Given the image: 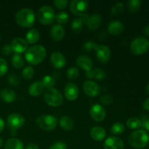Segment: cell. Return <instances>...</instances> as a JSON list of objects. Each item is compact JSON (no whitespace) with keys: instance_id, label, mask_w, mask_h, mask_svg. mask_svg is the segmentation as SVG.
<instances>
[{"instance_id":"cell-1","label":"cell","mask_w":149,"mask_h":149,"mask_svg":"<svg viewBox=\"0 0 149 149\" xmlns=\"http://www.w3.org/2000/svg\"><path fill=\"white\" fill-rule=\"evenodd\" d=\"M46 49L41 45L30 47L25 52L26 61L32 65H36L41 63L46 58Z\"/></svg>"},{"instance_id":"cell-2","label":"cell","mask_w":149,"mask_h":149,"mask_svg":"<svg viewBox=\"0 0 149 149\" xmlns=\"http://www.w3.org/2000/svg\"><path fill=\"white\" fill-rule=\"evenodd\" d=\"M34 12L29 8H23L18 10L15 15V21L20 26L24 28H31L34 25Z\"/></svg>"},{"instance_id":"cell-3","label":"cell","mask_w":149,"mask_h":149,"mask_svg":"<svg viewBox=\"0 0 149 149\" xmlns=\"http://www.w3.org/2000/svg\"><path fill=\"white\" fill-rule=\"evenodd\" d=\"M128 142L135 148H145L149 143V135L143 130H137L130 135Z\"/></svg>"},{"instance_id":"cell-4","label":"cell","mask_w":149,"mask_h":149,"mask_svg":"<svg viewBox=\"0 0 149 149\" xmlns=\"http://www.w3.org/2000/svg\"><path fill=\"white\" fill-rule=\"evenodd\" d=\"M45 102L51 107H58L63 103V97L62 94L55 88H49L45 91L44 95Z\"/></svg>"},{"instance_id":"cell-5","label":"cell","mask_w":149,"mask_h":149,"mask_svg":"<svg viewBox=\"0 0 149 149\" xmlns=\"http://www.w3.org/2000/svg\"><path fill=\"white\" fill-rule=\"evenodd\" d=\"M37 17L42 25L48 26L52 24L55 20V10L51 6L44 5L37 12Z\"/></svg>"},{"instance_id":"cell-6","label":"cell","mask_w":149,"mask_h":149,"mask_svg":"<svg viewBox=\"0 0 149 149\" xmlns=\"http://www.w3.org/2000/svg\"><path fill=\"white\" fill-rule=\"evenodd\" d=\"M36 124L43 130L52 131L58 125V119L53 115L42 114L36 119Z\"/></svg>"},{"instance_id":"cell-7","label":"cell","mask_w":149,"mask_h":149,"mask_svg":"<svg viewBox=\"0 0 149 149\" xmlns=\"http://www.w3.org/2000/svg\"><path fill=\"white\" fill-rule=\"evenodd\" d=\"M149 49V41L146 38L138 36L135 38L130 43V50L137 55H143Z\"/></svg>"},{"instance_id":"cell-8","label":"cell","mask_w":149,"mask_h":149,"mask_svg":"<svg viewBox=\"0 0 149 149\" xmlns=\"http://www.w3.org/2000/svg\"><path fill=\"white\" fill-rule=\"evenodd\" d=\"M89 7V2L85 0H73L70 3V10L74 15L81 16L85 14Z\"/></svg>"},{"instance_id":"cell-9","label":"cell","mask_w":149,"mask_h":149,"mask_svg":"<svg viewBox=\"0 0 149 149\" xmlns=\"http://www.w3.org/2000/svg\"><path fill=\"white\" fill-rule=\"evenodd\" d=\"M7 126L12 130H16L24 125L25 118L20 113H11L7 119Z\"/></svg>"},{"instance_id":"cell-10","label":"cell","mask_w":149,"mask_h":149,"mask_svg":"<svg viewBox=\"0 0 149 149\" xmlns=\"http://www.w3.org/2000/svg\"><path fill=\"white\" fill-rule=\"evenodd\" d=\"M90 114L92 119L97 122H102L105 119L106 116V112L104 108L100 104H94L90 109Z\"/></svg>"},{"instance_id":"cell-11","label":"cell","mask_w":149,"mask_h":149,"mask_svg":"<svg viewBox=\"0 0 149 149\" xmlns=\"http://www.w3.org/2000/svg\"><path fill=\"white\" fill-rule=\"evenodd\" d=\"M83 90L84 93L89 97H96L100 93V86L92 80H87L84 81L83 84Z\"/></svg>"},{"instance_id":"cell-12","label":"cell","mask_w":149,"mask_h":149,"mask_svg":"<svg viewBox=\"0 0 149 149\" xmlns=\"http://www.w3.org/2000/svg\"><path fill=\"white\" fill-rule=\"evenodd\" d=\"M96 56L97 60L102 63L109 62L111 58V49L106 45H97L95 47Z\"/></svg>"},{"instance_id":"cell-13","label":"cell","mask_w":149,"mask_h":149,"mask_svg":"<svg viewBox=\"0 0 149 149\" xmlns=\"http://www.w3.org/2000/svg\"><path fill=\"white\" fill-rule=\"evenodd\" d=\"M10 46L13 52L18 55L26 52L28 49L27 42L22 38H15L13 39L10 44Z\"/></svg>"},{"instance_id":"cell-14","label":"cell","mask_w":149,"mask_h":149,"mask_svg":"<svg viewBox=\"0 0 149 149\" xmlns=\"http://www.w3.org/2000/svg\"><path fill=\"white\" fill-rule=\"evenodd\" d=\"M79 91L77 84L74 83H68L64 88V95L70 101L77 100L79 97Z\"/></svg>"},{"instance_id":"cell-15","label":"cell","mask_w":149,"mask_h":149,"mask_svg":"<svg viewBox=\"0 0 149 149\" xmlns=\"http://www.w3.org/2000/svg\"><path fill=\"white\" fill-rule=\"evenodd\" d=\"M104 149H124L125 144L123 141L115 136L109 137L103 143Z\"/></svg>"},{"instance_id":"cell-16","label":"cell","mask_w":149,"mask_h":149,"mask_svg":"<svg viewBox=\"0 0 149 149\" xmlns=\"http://www.w3.org/2000/svg\"><path fill=\"white\" fill-rule=\"evenodd\" d=\"M50 62L53 67L56 69L63 68L66 63L65 57L61 52L55 51L52 52L50 56Z\"/></svg>"},{"instance_id":"cell-17","label":"cell","mask_w":149,"mask_h":149,"mask_svg":"<svg viewBox=\"0 0 149 149\" xmlns=\"http://www.w3.org/2000/svg\"><path fill=\"white\" fill-rule=\"evenodd\" d=\"M50 36L54 41L59 42L65 36V29L60 24L53 25L50 29Z\"/></svg>"},{"instance_id":"cell-18","label":"cell","mask_w":149,"mask_h":149,"mask_svg":"<svg viewBox=\"0 0 149 149\" xmlns=\"http://www.w3.org/2000/svg\"><path fill=\"white\" fill-rule=\"evenodd\" d=\"M77 63L79 67L85 71L92 70L93 66V61L87 55H80L77 58Z\"/></svg>"},{"instance_id":"cell-19","label":"cell","mask_w":149,"mask_h":149,"mask_svg":"<svg viewBox=\"0 0 149 149\" xmlns=\"http://www.w3.org/2000/svg\"><path fill=\"white\" fill-rule=\"evenodd\" d=\"M124 31L123 23L119 20L112 21L108 25V31L112 36H118Z\"/></svg>"},{"instance_id":"cell-20","label":"cell","mask_w":149,"mask_h":149,"mask_svg":"<svg viewBox=\"0 0 149 149\" xmlns=\"http://www.w3.org/2000/svg\"><path fill=\"white\" fill-rule=\"evenodd\" d=\"M90 137L95 141H102L106 136V131L103 127L95 126L90 130Z\"/></svg>"},{"instance_id":"cell-21","label":"cell","mask_w":149,"mask_h":149,"mask_svg":"<svg viewBox=\"0 0 149 149\" xmlns=\"http://www.w3.org/2000/svg\"><path fill=\"white\" fill-rule=\"evenodd\" d=\"M102 22V17L99 14H93L89 16L86 24L90 30L94 31L100 26Z\"/></svg>"},{"instance_id":"cell-22","label":"cell","mask_w":149,"mask_h":149,"mask_svg":"<svg viewBox=\"0 0 149 149\" xmlns=\"http://www.w3.org/2000/svg\"><path fill=\"white\" fill-rule=\"evenodd\" d=\"M0 99L5 103H13L16 100V93L10 89H2L0 90Z\"/></svg>"},{"instance_id":"cell-23","label":"cell","mask_w":149,"mask_h":149,"mask_svg":"<svg viewBox=\"0 0 149 149\" xmlns=\"http://www.w3.org/2000/svg\"><path fill=\"white\" fill-rule=\"evenodd\" d=\"M44 90H45V87H44L42 81H36L35 82L32 83L29 87V93L30 95L33 96V97H36L43 93Z\"/></svg>"},{"instance_id":"cell-24","label":"cell","mask_w":149,"mask_h":149,"mask_svg":"<svg viewBox=\"0 0 149 149\" xmlns=\"http://www.w3.org/2000/svg\"><path fill=\"white\" fill-rule=\"evenodd\" d=\"M86 77L89 79H95L97 80H103L106 79V74L102 68H95L86 71Z\"/></svg>"},{"instance_id":"cell-25","label":"cell","mask_w":149,"mask_h":149,"mask_svg":"<svg viewBox=\"0 0 149 149\" xmlns=\"http://www.w3.org/2000/svg\"><path fill=\"white\" fill-rule=\"evenodd\" d=\"M40 34L37 29H31L26 33V41L30 45H34L39 41Z\"/></svg>"},{"instance_id":"cell-26","label":"cell","mask_w":149,"mask_h":149,"mask_svg":"<svg viewBox=\"0 0 149 149\" xmlns=\"http://www.w3.org/2000/svg\"><path fill=\"white\" fill-rule=\"evenodd\" d=\"M4 149H23V143L17 138H10L5 142Z\"/></svg>"},{"instance_id":"cell-27","label":"cell","mask_w":149,"mask_h":149,"mask_svg":"<svg viewBox=\"0 0 149 149\" xmlns=\"http://www.w3.org/2000/svg\"><path fill=\"white\" fill-rule=\"evenodd\" d=\"M59 124L63 130L66 131L72 130L74 127V121L68 116H63L60 119Z\"/></svg>"},{"instance_id":"cell-28","label":"cell","mask_w":149,"mask_h":149,"mask_svg":"<svg viewBox=\"0 0 149 149\" xmlns=\"http://www.w3.org/2000/svg\"><path fill=\"white\" fill-rule=\"evenodd\" d=\"M143 125V122L136 117L130 118L127 121V127L130 130H139Z\"/></svg>"},{"instance_id":"cell-29","label":"cell","mask_w":149,"mask_h":149,"mask_svg":"<svg viewBox=\"0 0 149 149\" xmlns=\"http://www.w3.org/2000/svg\"><path fill=\"white\" fill-rule=\"evenodd\" d=\"M125 130V127L122 122H116L113 124V125L111 127V132L113 135H122Z\"/></svg>"},{"instance_id":"cell-30","label":"cell","mask_w":149,"mask_h":149,"mask_svg":"<svg viewBox=\"0 0 149 149\" xmlns=\"http://www.w3.org/2000/svg\"><path fill=\"white\" fill-rule=\"evenodd\" d=\"M12 65L15 68H21L24 65V60L22 56L18 54H15L11 59Z\"/></svg>"},{"instance_id":"cell-31","label":"cell","mask_w":149,"mask_h":149,"mask_svg":"<svg viewBox=\"0 0 149 149\" xmlns=\"http://www.w3.org/2000/svg\"><path fill=\"white\" fill-rule=\"evenodd\" d=\"M141 1L140 0H130L127 2V9L130 13H135L140 10Z\"/></svg>"},{"instance_id":"cell-32","label":"cell","mask_w":149,"mask_h":149,"mask_svg":"<svg viewBox=\"0 0 149 149\" xmlns=\"http://www.w3.org/2000/svg\"><path fill=\"white\" fill-rule=\"evenodd\" d=\"M83 21L80 17L74 19L71 23V29L74 33H79L83 28Z\"/></svg>"},{"instance_id":"cell-33","label":"cell","mask_w":149,"mask_h":149,"mask_svg":"<svg viewBox=\"0 0 149 149\" xmlns=\"http://www.w3.org/2000/svg\"><path fill=\"white\" fill-rule=\"evenodd\" d=\"M55 20L60 25L65 24L69 20V15L64 11L59 12L55 15Z\"/></svg>"},{"instance_id":"cell-34","label":"cell","mask_w":149,"mask_h":149,"mask_svg":"<svg viewBox=\"0 0 149 149\" xmlns=\"http://www.w3.org/2000/svg\"><path fill=\"white\" fill-rule=\"evenodd\" d=\"M42 83L43 84L44 87L46 88H52L55 84V79L52 77V76L46 75L42 79Z\"/></svg>"},{"instance_id":"cell-35","label":"cell","mask_w":149,"mask_h":149,"mask_svg":"<svg viewBox=\"0 0 149 149\" xmlns=\"http://www.w3.org/2000/svg\"><path fill=\"white\" fill-rule=\"evenodd\" d=\"M34 75V70L31 66H27L22 71V77L26 80L31 79Z\"/></svg>"},{"instance_id":"cell-36","label":"cell","mask_w":149,"mask_h":149,"mask_svg":"<svg viewBox=\"0 0 149 149\" xmlns=\"http://www.w3.org/2000/svg\"><path fill=\"white\" fill-rule=\"evenodd\" d=\"M124 11V4L122 2H118L113 5L111 9V14L113 16H118Z\"/></svg>"},{"instance_id":"cell-37","label":"cell","mask_w":149,"mask_h":149,"mask_svg":"<svg viewBox=\"0 0 149 149\" xmlns=\"http://www.w3.org/2000/svg\"><path fill=\"white\" fill-rule=\"evenodd\" d=\"M79 71L76 67H71L68 68L66 72L67 77L71 80L76 79L79 77Z\"/></svg>"},{"instance_id":"cell-38","label":"cell","mask_w":149,"mask_h":149,"mask_svg":"<svg viewBox=\"0 0 149 149\" xmlns=\"http://www.w3.org/2000/svg\"><path fill=\"white\" fill-rule=\"evenodd\" d=\"M7 81L8 83L12 86H17L20 84V79L17 74H11L7 77Z\"/></svg>"},{"instance_id":"cell-39","label":"cell","mask_w":149,"mask_h":149,"mask_svg":"<svg viewBox=\"0 0 149 149\" xmlns=\"http://www.w3.org/2000/svg\"><path fill=\"white\" fill-rule=\"evenodd\" d=\"M8 70L7 61L3 58H0V77H3L5 75Z\"/></svg>"},{"instance_id":"cell-40","label":"cell","mask_w":149,"mask_h":149,"mask_svg":"<svg viewBox=\"0 0 149 149\" xmlns=\"http://www.w3.org/2000/svg\"><path fill=\"white\" fill-rule=\"evenodd\" d=\"M97 45L95 42H93V41H88V42H85L84 44V45H83V49H84V50L87 51V52H90L92 50H95Z\"/></svg>"},{"instance_id":"cell-41","label":"cell","mask_w":149,"mask_h":149,"mask_svg":"<svg viewBox=\"0 0 149 149\" xmlns=\"http://www.w3.org/2000/svg\"><path fill=\"white\" fill-rule=\"evenodd\" d=\"M68 0H55L54 1V5L58 10H63L68 6Z\"/></svg>"},{"instance_id":"cell-42","label":"cell","mask_w":149,"mask_h":149,"mask_svg":"<svg viewBox=\"0 0 149 149\" xmlns=\"http://www.w3.org/2000/svg\"><path fill=\"white\" fill-rule=\"evenodd\" d=\"M48 149H68L67 145L62 141H57L52 143Z\"/></svg>"},{"instance_id":"cell-43","label":"cell","mask_w":149,"mask_h":149,"mask_svg":"<svg viewBox=\"0 0 149 149\" xmlns=\"http://www.w3.org/2000/svg\"><path fill=\"white\" fill-rule=\"evenodd\" d=\"M113 97L111 95H106L103 96V97L100 98V101L103 104L106 105V106H109V105L113 103Z\"/></svg>"},{"instance_id":"cell-44","label":"cell","mask_w":149,"mask_h":149,"mask_svg":"<svg viewBox=\"0 0 149 149\" xmlns=\"http://www.w3.org/2000/svg\"><path fill=\"white\" fill-rule=\"evenodd\" d=\"M1 52L5 55H10L11 52H13L10 45H4V46L2 47V48H1Z\"/></svg>"},{"instance_id":"cell-45","label":"cell","mask_w":149,"mask_h":149,"mask_svg":"<svg viewBox=\"0 0 149 149\" xmlns=\"http://www.w3.org/2000/svg\"><path fill=\"white\" fill-rule=\"evenodd\" d=\"M26 149H39V147L36 143H31L28 144L27 146L26 147Z\"/></svg>"},{"instance_id":"cell-46","label":"cell","mask_w":149,"mask_h":149,"mask_svg":"<svg viewBox=\"0 0 149 149\" xmlns=\"http://www.w3.org/2000/svg\"><path fill=\"white\" fill-rule=\"evenodd\" d=\"M143 107L145 110L149 111V97L147 98L145 101L143 102Z\"/></svg>"},{"instance_id":"cell-47","label":"cell","mask_w":149,"mask_h":149,"mask_svg":"<svg viewBox=\"0 0 149 149\" xmlns=\"http://www.w3.org/2000/svg\"><path fill=\"white\" fill-rule=\"evenodd\" d=\"M4 125H5V124H4V120H3L2 118L0 117V132H1L4 130Z\"/></svg>"},{"instance_id":"cell-48","label":"cell","mask_w":149,"mask_h":149,"mask_svg":"<svg viewBox=\"0 0 149 149\" xmlns=\"http://www.w3.org/2000/svg\"><path fill=\"white\" fill-rule=\"evenodd\" d=\"M143 125L144 128H145L148 132H149V118L148 119H147L146 120L143 122Z\"/></svg>"},{"instance_id":"cell-49","label":"cell","mask_w":149,"mask_h":149,"mask_svg":"<svg viewBox=\"0 0 149 149\" xmlns=\"http://www.w3.org/2000/svg\"><path fill=\"white\" fill-rule=\"evenodd\" d=\"M143 33H144V34L146 35V36L149 37V25H148V26H146V27L144 28V29H143Z\"/></svg>"},{"instance_id":"cell-50","label":"cell","mask_w":149,"mask_h":149,"mask_svg":"<svg viewBox=\"0 0 149 149\" xmlns=\"http://www.w3.org/2000/svg\"><path fill=\"white\" fill-rule=\"evenodd\" d=\"M2 145H3V140H2V138L0 137V148L2 146Z\"/></svg>"},{"instance_id":"cell-51","label":"cell","mask_w":149,"mask_h":149,"mask_svg":"<svg viewBox=\"0 0 149 149\" xmlns=\"http://www.w3.org/2000/svg\"><path fill=\"white\" fill-rule=\"evenodd\" d=\"M146 92H147V93H148V94H149V83H148V85H147V87H146Z\"/></svg>"},{"instance_id":"cell-52","label":"cell","mask_w":149,"mask_h":149,"mask_svg":"<svg viewBox=\"0 0 149 149\" xmlns=\"http://www.w3.org/2000/svg\"><path fill=\"white\" fill-rule=\"evenodd\" d=\"M0 39H1V36H0Z\"/></svg>"}]
</instances>
